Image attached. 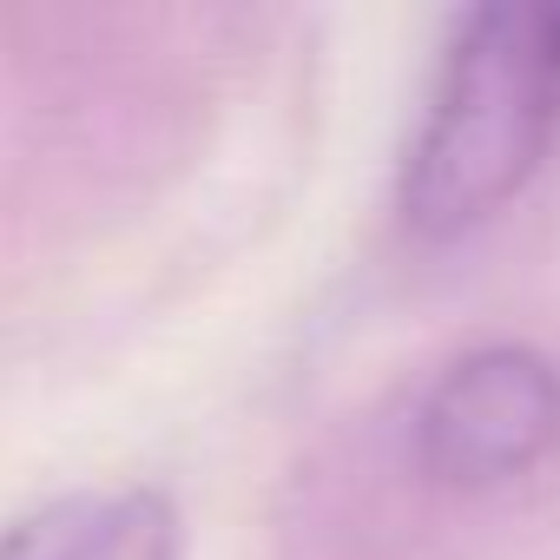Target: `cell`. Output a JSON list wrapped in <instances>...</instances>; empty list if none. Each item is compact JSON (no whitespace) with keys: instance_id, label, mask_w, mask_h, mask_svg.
Returning a JSON list of instances; mask_svg holds the SVG:
<instances>
[{"instance_id":"obj_1","label":"cell","mask_w":560,"mask_h":560,"mask_svg":"<svg viewBox=\"0 0 560 560\" xmlns=\"http://www.w3.org/2000/svg\"><path fill=\"white\" fill-rule=\"evenodd\" d=\"M560 139V8L508 0L462 14L416 145L402 159V218L416 237L488 224Z\"/></svg>"},{"instance_id":"obj_3","label":"cell","mask_w":560,"mask_h":560,"mask_svg":"<svg viewBox=\"0 0 560 560\" xmlns=\"http://www.w3.org/2000/svg\"><path fill=\"white\" fill-rule=\"evenodd\" d=\"M0 560H185L165 488H80L0 527Z\"/></svg>"},{"instance_id":"obj_2","label":"cell","mask_w":560,"mask_h":560,"mask_svg":"<svg viewBox=\"0 0 560 560\" xmlns=\"http://www.w3.org/2000/svg\"><path fill=\"white\" fill-rule=\"evenodd\" d=\"M560 448V363L527 343L455 357L416 409V462L442 488H501Z\"/></svg>"}]
</instances>
